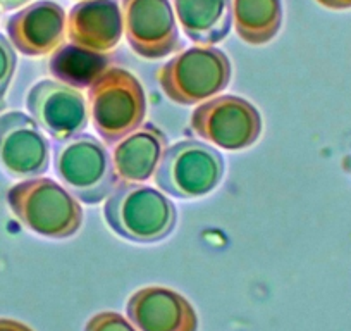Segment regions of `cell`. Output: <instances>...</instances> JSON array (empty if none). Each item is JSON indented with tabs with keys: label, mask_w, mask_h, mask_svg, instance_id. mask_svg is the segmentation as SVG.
<instances>
[{
	"label": "cell",
	"mask_w": 351,
	"mask_h": 331,
	"mask_svg": "<svg viewBox=\"0 0 351 331\" xmlns=\"http://www.w3.org/2000/svg\"><path fill=\"white\" fill-rule=\"evenodd\" d=\"M195 135L224 150H245L262 135V116L238 95H219L202 102L190 119Z\"/></svg>",
	"instance_id": "52a82bcc"
},
{
	"label": "cell",
	"mask_w": 351,
	"mask_h": 331,
	"mask_svg": "<svg viewBox=\"0 0 351 331\" xmlns=\"http://www.w3.org/2000/svg\"><path fill=\"white\" fill-rule=\"evenodd\" d=\"M16 66H18V56L14 52V47L0 33V106L4 102L5 93L11 87Z\"/></svg>",
	"instance_id": "ac0fdd59"
},
{
	"label": "cell",
	"mask_w": 351,
	"mask_h": 331,
	"mask_svg": "<svg viewBox=\"0 0 351 331\" xmlns=\"http://www.w3.org/2000/svg\"><path fill=\"white\" fill-rule=\"evenodd\" d=\"M128 319L138 331H197L198 316L190 300L165 286L136 290L126 304Z\"/></svg>",
	"instance_id": "7c38bea8"
},
{
	"label": "cell",
	"mask_w": 351,
	"mask_h": 331,
	"mask_svg": "<svg viewBox=\"0 0 351 331\" xmlns=\"http://www.w3.org/2000/svg\"><path fill=\"white\" fill-rule=\"evenodd\" d=\"M26 107L38 126L56 141L83 133L88 126L84 95L62 81H38L28 92Z\"/></svg>",
	"instance_id": "30bf717a"
},
{
	"label": "cell",
	"mask_w": 351,
	"mask_h": 331,
	"mask_svg": "<svg viewBox=\"0 0 351 331\" xmlns=\"http://www.w3.org/2000/svg\"><path fill=\"white\" fill-rule=\"evenodd\" d=\"M0 331H35L28 324L21 321L9 319V317H0Z\"/></svg>",
	"instance_id": "ffe728a7"
},
{
	"label": "cell",
	"mask_w": 351,
	"mask_h": 331,
	"mask_svg": "<svg viewBox=\"0 0 351 331\" xmlns=\"http://www.w3.org/2000/svg\"><path fill=\"white\" fill-rule=\"evenodd\" d=\"M184 35L198 45L222 42L231 32V0H172Z\"/></svg>",
	"instance_id": "9a60e30c"
},
{
	"label": "cell",
	"mask_w": 351,
	"mask_h": 331,
	"mask_svg": "<svg viewBox=\"0 0 351 331\" xmlns=\"http://www.w3.org/2000/svg\"><path fill=\"white\" fill-rule=\"evenodd\" d=\"M9 209L25 228L43 238L66 240L83 226L80 201L50 178L19 181L5 194Z\"/></svg>",
	"instance_id": "6da1fadb"
},
{
	"label": "cell",
	"mask_w": 351,
	"mask_h": 331,
	"mask_svg": "<svg viewBox=\"0 0 351 331\" xmlns=\"http://www.w3.org/2000/svg\"><path fill=\"white\" fill-rule=\"evenodd\" d=\"M0 166L14 178L42 176L50 168V141L32 116L11 111L0 116Z\"/></svg>",
	"instance_id": "9c48e42d"
},
{
	"label": "cell",
	"mask_w": 351,
	"mask_h": 331,
	"mask_svg": "<svg viewBox=\"0 0 351 331\" xmlns=\"http://www.w3.org/2000/svg\"><path fill=\"white\" fill-rule=\"evenodd\" d=\"M350 173H351V166H350Z\"/></svg>",
	"instance_id": "603a6c76"
},
{
	"label": "cell",
	"mask_w": 351,
	"mask_h": 331,
	"mask_svg": "<svg viewBox=\"0 0 351 331\" xmlns=\"http://www.w3.org/2000/svg\"><path fill=\"white\" fill-rule=\"evenodd\" d=\"M231 12L236 35L248 45H265L281 30V0H231Z\"/></svg>",
	"instance_id": "2e32d148"
},
{
	"label": "cell",
	"mask_w": 351,
	"mask_h": 331,
	"mask_svg": "<svg viewBox=\"0 0 351 331\" xmlns=\"http://www.w3.org/2000/svg\"><path fill=\"white\" fill-rule=\"evenodd\" d=\"M224 157L205 141H178L164 152L155 171V185L160 192L181 201L210 194L224 178Z\"/></svg>",
	"instance_id": "8992f818"
},
{
	"label": "cell",
	"mask_w": 351,
	"mask_h": 331,
	"mask_svg": "<svg viewBox=\"0 0 351 331\" xmlns=\"http://www.w3.org/2000/svg\"><path fill=\"white\" fill-rule=\"evenodd\" d=\"M5 32L12 47L23 56H49L64 42L67 32L66 11L52 0H38L11 16Z\"/></svg>",
	"instance_id": "8fae6325"
},
{
	"label": "cell",
	"mask_w": 351,
	"mask_h": 331,
	"mask_svg": "<svg viewBox=\"0 0 351 331\" xmlns=\"http://www.w3.org/2000/svg\"><path fill=\"white\" fill-rule=\"evenodd\" d=\"M109 57L106 54L92 52L81 49L74 43H67L60 50L53 54L50 60V71L62 83H71L74 87H90L97 76L107 69Z\"/></svg>",
	"instance_id": "e0dca14e"
},
{
	"label": "cell",
	"mask_w": 351,
	"mask_h": 331,
	"mask_svg": "<svg viewBox=\"0 0 351 331\" xmlns=\"http://www.w3.org/2000/svg\"><path fill=\"white\" fill-rule=\"evenodd\" d=\"M123 35V11L117 0H80L67 14L69 42L81 49L109 54Z\"/></svg>",
	"instance_id": "4fadbf2b"
},
{
	"label": "cell",
	"mask_w": 351,
	"mask_h": 331,
	"mask_svg": "<svg viewBox=\"0 0 351 331\" xmlns=\"http://www.w3.org/2000/svg\"><path fill=\"white\" fill-rule=\"evenodd\" d=\"M53 170L66 190L90 205L107 201L119 181L110 152L99 138L88 133L53 145Z\"/></svg>",
	"instance_id": "277c9868"
},
{
	"label": "cell",
	"mask_w": 351,
	"mask_h": 331,
	"mask_svg": "<svg viewBox=\"0 0 351 331\" xmlns=\"http://www.w3.org/2000/svg\"><path fill=\"white\" fill-rule=\"evenodd\" d=\"M88 113L97 133L114 145L140 128L147 116V97L140 80L124 67H107L88 87Z\"/></svg>",
	"instance_id": "3957f363"
},
{
	"label": "cell",
	"mask_w": 351,
	"mask_h": 331,
	"mask_svg": "<svg viewBox=\"0 0 351 331\" xmlns=\"http://www.w3.org/2000/svg\"><path fill=\"white\" fill-rule=\"evenodd\" d=\"M317 4L329 11H348L351 9V0H315Z\"/></svg>",
	"instance_id": "44dd1931"
},
{
	"label": "cell",
	"mask_w": 351,
	"mask_h": 331,
	"mask_svg": "<svg viewBox=\"0 0 351 331\" xmlns=\"http://www.w3.org/2000/svg\"><path fill=\"white\" fill-rule=\"evenodd\" d=\"M104 218L121 238L134 243H157L174 231L178 211L164 192L119 181L107 197Z\"/></svg>",
	"instance_id": "7a4b0ae2"
},
{
	"label": "cell",
	"mask_w": 351,
	"mask_h": 331,
	"mask_svg": "<svg viewBox=\"0 0 351 331\" xmlns=\"http://www.w3.org/2000/svg\"><path fill=\"white\" fill-rule=\"evenodd\" d=\"M28 2H32V0H0V8L4 11H14V9L26 5Z\"/></svg>",
	"instance_id": "7402d4cb"
},
{
	"label": "cell",
	"mask_w": 351,
	"mask_h": 331,
	"mask_svg": "<svg viewBox=\"0 0 351 331\" xmlns=\"http://www.w3.org/2000/svg\"><path fill=\"white\" fill-rule=\"evenodd\" d=\"M128 45L141 59L158 60L183 49L171 0H123Z\"/></svg>",
	"instance_id": "ba28073f"
},
{
	"label": "cell",
	"mask_w": 351,
	"mask_h": 331,
	"mask_svg": "<svg viewBox=\"0 0 351 331\" xmlns=\"http://www.w3.org/2000/svg\"><path fill=\"white\" fill-rule=\"evenodd\" d=\"M169 141L154 123H143L114 144L112 162L117 178L126 183H143L150 180L160 164Z\"/></svg>",
	"instance_id": "5bb4252c"
},
{
	"label": "cell",
	"mask_w": 351,
	"mask_h": 331,
	"mask_svg": "<svg viewBox=\"0 0 351 331\" xmlns=\"http://www.w3.org/2000/svg\"><path fill=\"white\" fill-rule=\"evenodd\" d=\"M231 76L232 66L226 52L214 45H197L165 62L157 80L171 102L195 106L228 89Z\"/></svg>",
	"instance_id": "5b68a950"
},
{
	"label": "cell",
	"mask_w": 351,
	"mask_h": 331,
	"mask_svg": "<svg viewBox=\"0 0 351 331\" xmlns=\"http://www.w3.org/2000/svg\"><path fill=\"white\" fill-rule=\"evenodd\" d=\"M84 331H138V328L119 312L106 310L90 317Z\"/></svg>",
	"instance_id": "d6986e66"
}]
</instances>
